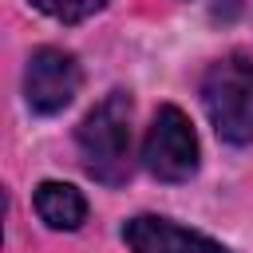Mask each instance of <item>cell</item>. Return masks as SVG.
Returning <instances> with one entry per match:
<instances>
[{
    "instance_id": "cell-2",
    "label": "cell",
    "mask_w": 253,
    "mask_h": 253,
    "mask_svg": "<svg viewBox=\"0 0 253 253\" xmlns=\"http://www.w3.org/2000/svg\"><path fill=\"white\" fill-rule=\"evenodd\" d=\"M202 107L217 138L245 146L253 142V59L225 55L202 75Z\"/></svg>"
},
{
    "instance_id": "cell-4",
    "label": "cell",
    "mask_w": 253,
    "mask_h": 253,
    "mask_svg": "<svg viewBox=\"0 0 253 253\" xmlns=\"http://www.w3.org/2000/svg\"><path fill=\"white\" fill-rule=\"evenodd\" d=\"M79 59L63 47H36L24 67V99L36 115H55L79 95Z\"/></svg>"
},
{
    "instance_id": "cell-6",
    "label": "cell",
    "mask_w": 253,
    "mask_h": 253,
    "mask_svg": "<svg viewBox=\"0 0 253 253\" xmlns=\"http://www.w3.org/2000/svg\"><path fill=\"white\" fill-rule=\"evenodd\" d=\"M32 206H36V213H40V221L47 229H67L71 233V229H79L87 221V198L71 182H55V178L40 182Z\"/></svg>"
},
{
    "instance_id": "cell-7",
    "label": "cell",
    "mask_w": 253,
    "mask_h": 253,
    "mask_svg": "<svg viewBox=\"0 0 253 253\" xmlns=\"http://www.w3.org/2000/svg\"><path fill=\"white\" fill-rule=\"evenodd\" d=\"M32 4H36L43 16L59 20V24H79V20L95 16V12H103L107 0H32Z\"/></svg>"
},
{
    "instance_id": "cell-5",
    "label": "cell",
    "mask_w": 253,
    "mask_h": 253,
    "mask_svg": "<svg viewBox=\"0 0 253 253\" xmlns=\"http://www.w3.org/2000/svg\"><path fill=\"white\" fill-rule=\"evenodd\" d=\"M123 241L130 245V253H229L221 241L186 229L170 217L158 213H138L123 225Z\"/></svg>"
},
{
    "instance_id": "cell-3",
    "label": "cell",
    "mask_w": 253,
    "mask_h": 253,
    "mask_svg": "<svg viewBox=\"0 0 253 253\" xmlns=\"http://www.w3.org/2000/svg\"><path fill=\"white\" fill-rule=\"evenodd\" d=\"M142 162L162 182H186L198 174V134L182 107L166 103L154 111V123L142 138Z\"/></svg>"
},
{
    "instance_id": "cell-1",
    "label": "cell",
    "mask_w": 253,
    "mask_h": 253,
    "mask_svg": "<svg viewBox=\"0 0 253 253\" xmlns=\"http://www.w3.org/2000/svg\"><path fill=\"white\" fill-rule=\"evenodd\" d=\"M75 146L83 170L95 182L103 186L126 182L130 178V95L111 91L103 103H95L75 130Z\"/></svg>"
}]
</instances>
